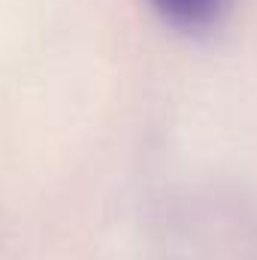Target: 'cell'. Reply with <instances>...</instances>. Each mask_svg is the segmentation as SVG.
<instances>
[{"label":"cell","instance_id":"cell-1","mask_svg":"<svg viewBox=\"0 0 257 260\" xmlns=\"http://www.w3.org/2000/svg\"><path fill=\"white\" fill-rule=\"evenodd\" d=\"M151 9L179 30H203L221 18L230 0H148Z\"/></svg>","mask_w":257,"mask_h":260}]
</instances>
